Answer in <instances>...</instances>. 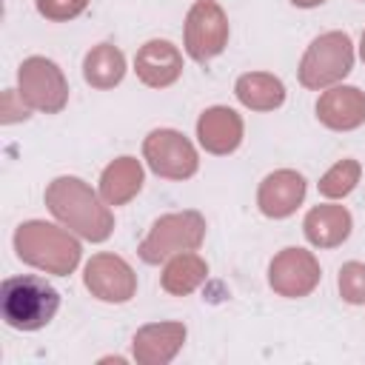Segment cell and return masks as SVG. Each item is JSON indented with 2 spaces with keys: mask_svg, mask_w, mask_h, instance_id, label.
Here are the masks:
<instances>
[{
  "mask_svg": "<svg viewBox=\"0 0 365 365\" xmlns=\"http://www.w3.org/2000/svg\"><path fill=\"white\" fill-rule=\"evenodd\" d=\"M322 279V268L319 259L305 251V248H282L271 265H268V285L274 288V294L285 297V299H302L308 297Z\"/></svg>",
  "mask_w": 365,
  "mask_h": 365,
  "instance_id": "cell-9",
  "label": "cell"
},
{
  "mask_svg": "<svg viewBox=\"0 0 365 365\" xmlns=\"http://www.w3.org/2000/svg\"><path fill=\"white\" fill-rule=\"evenodd\" d=\"M205 240V217L200 211H174L154 220L148 234L143 237L137 254L148 265H160L163 259L180 251H197Z\"/></svg>",
  "mask_w": 365,
  "mask_h": 365,
  "instance_id": "cell-5",
  "label": "cell"
},
{
  "mask_svg": "<svg viewBox=\"0 0 365 365\" xmlns=\"http://www.w3.org/2000/svg\"><path fill=\"white\" fill-rule=\"evenodd\" d=\"M37 11L51 23H66L88 9V0H34Z\"/></svg>",
  "mask_w": 365,
  "mask_h": 365,
  "instance_id": "cell-23",
  "label": "cell"
},
{
  "mask_svg": "<svg viewBox=\"0 0 365 365\" xmlns=\"http://www.w3.org/2000/svg\"><path fill=\"white\" fill-rule=\"evenodd\" d=\"M237 100L251 111H274L285 103V86L268 71H245L234 83Z\"/></svg>",
  "mask_w": 365,
  "mask_h": 365,
  "instance_id": "cell-18",
  "label": "cell"
},
{
  "mask_svg": "<svg viewBox=\"0 0 365 365\" xmlns=\"http://www.w3.org/2000/svg\"><path fill=\"white\" fill-rule=\"evenodd\" d=\"M182 43L191 60L208 63L228 46V17L220 3L214 0H197L182 26Z\"/></svg>",
  "mask_w": 365,
  "mask_h": 365,
  "instance_id": "cell-7",
  "label": "cell"
},
{
  "mask_svg": "<svg viewBox=\"0 0 365 365\" xmlns=\"http://www.w3.org/2000/svg\"><path fill=\"white\" fill-rule=\"evenodd\" d=\"M134 74L148 88H168L182 74V54L171 40H148L134 54Z\"/></svg>",
  "mask_w": 365,
  "mask_h": 365,
  "instance_id": "cell-11",
  "label": "cell"
},
{
  "mask_svg": "<svg viewBox=\"0 0 365 365\" xmlns=\"http://www.w3.org/2000/svg\"><path fill=\"white\" fill-rule=\"evenodd\" d=\"M83 282L100 302L123 305L137 294V274L134 268L117 254H94L83 268Z\"/></svg>",
  "mask_w": 365,
  "mask_h": 365,
  "instance_id": "cell-10",
  "label": "cell"
},
{
  "mask_svg": "<svg viewBox=\"0 0 365 365\" xmlns=\"http://www.w3.org/2000/svg\"><path fill=\"white\" fill-rule=\"evenodd\" d=\"M17 91L29 108L57 114L68 103V80L48 57H26L17 68Z\"/></svg>",
  "mask_w": 365,
  "mask_h": 365,
  "instance_id": "cell-6",
  "label": "cell"
},
{
  "mask_svg": "<svg viewBox=\"0 0 365 365\" xmlns=\"http://www.w3.org/2000/svg\"><path fill=\"white\" fill-rule=\"evenodd\" d=\"M317 120L331 131H354L365 123V91L356 86H331L317 100Z\"/></svg>",
  "mask_w": 365,
  "mask_h": 365,
  "instance_id": "cell-13",
  "label": "cell"
},
{
  "mask_svg": "<svg viewBox=\"0 0 365 365\" xmlns=\"http://www.w3.org/2000/svg\"><path fill=\"white\" fill-rule=\"evenodd\" d=\"M305 200V177L294 168L271 171L257 188V205L271 220L291 217Z\"/></svg>",
  "mask_w": 365,
  "mask_h": 365,
  "instance_id": "cell-12",
  "label": "cell"
},
{
  "mask_svg": "<svg viewBox=\"0 0 365 365\" xmlns=\"http://www.w3.org/2000/svg\"><path fill=\"white\" fill-rule=\"evenodd\" d=\"M143 188V165L137 157H117L100 174V197L108 205H125Z\"/></svg>",
  "mask_w": 365,
  "mask_h": 365,
  "instance_id": "cell-17",
  "label": "cell"
},
{
  "mask_svg": "<svg viewBox=\"0 0 365 365\" xmlns=\"http://www.w3.org/2000/svg\"><path fill=\"white\" fill-rule=\"evenodd\" d=\"M242 117L228 106H211L197 120V140L208 154H231L242 143Z\"/></svg>",
  "mask_w": 365,
  "mask_h": 365,
  "instance_id": "cell-14",
  "label": "cell"
},
{
  "mask_svg": "<svg viewBox=\"0 0 365 365\" xmlns=\"http://www.w3.org/2000/svg\"><path fill=\"white\" fill-rule=\"evenodd\" d=\"M83 77L91 88H114L125 77V54L114 43H97L83 60Z\"/></svg>",
  "mask_w": 365,
  "mask_h": 365,
  "instance_id": "cell-20",
  "label": "cell"
},
{
  "mask_svg": "<svg viewBox=\"0 0 365 365\" xmlns=\"http://www.w3.org/2000/svg\"><path fill=\"white\" fill-rule=\"evenodd\" d=\"M143 157H145L148 168L165 180H188L200 168L197 148L191 145V140L185 134H180L174 128H154L143 140Z\"/></svg>",
  "mask_w": 365,
  "mask_h": 365,
  "instance_id": "cell-8",
  "label": "cell"
},
{
  "mask_svg": "<svg viewBox=\"0 0 365 365\" xmlns=\"http://www.w3.org/2000/svg\"><path fill=\"white\" fill-rule=\"evenodd\" d=\"M185 342L182 322H151L134 334V359L140 365H165Z\"/></svg>",
  "mask_w": 365,
  "mask_h": 365,
  "instance_id": "cell-15",
  "label": "cell"
},
{
  "mask_svg": "<svg viewBox=\"0 0 365 365\" xmlns=\"http://www.w3.org/2000/svg\"><path fill=\"white\" fill-rule=\"evenodd\" d=\"M359 177H362V165H359L354 157H345V160H336V163L319 177L317 188H319V194L328 197V200H342V197H348V194L356 188Z\"/></svg>",
  "mask_w": 365,
  "mask_h": 365,
  "instance_id": "cell-21",
  "label": "cell"
},
{
  "mask_svg": "<svg viewBox=\"0 0 365 365\" xmlns=\"http://www.w3.org/2000/svg\"><path fill=\"white\" fill-rule=\"evenodd\" d=\"M205 277H208V262L194 251H180V254L168 257L160 285L171 297H185V294L197 291L205 282Z\"/></svg>",
  "mask_w": 365,
  "mask_h": 365,
  "instance_id": "cell-19",
  "label": "cell"
},
{
  "mask_svg": "<svg viewBox=\"0 0 365 365\" xmlns=\"http://www.w3.org/2000/svg\"><path fill=\"white\" fill-rule=\"evenodd\" d=\"M354 68V43L348 31H325L311 40L299 60V83L311 91H322L345 80Z\"/></svg>",
  "mask_w": 365,
  "mask_h": 365,
  "instance_id": "cell-4",
  "label": "cell"
},
{
  "mask_svg": "<svg viewBox=\"0 0 365 365\" xmlns=\"http://www.w3.org/2000/svg\"><path fill=\"white\" fill-rule=\"evenodd\" d=\"M359 57H362V63H365V31H362V37H359Z\"/></svg>",
  "mask_w": 365,
  "mask_h": 365,
  "instance_id": "cell-26",
  "label": "cell"
},
{
  "mask_svg": "<svg viewBox=\"0 0 365 365\" xmlns=\"http://www.w3.org/2000/svg\"><path fill=\"white\" fill-rule=\"evenodd\" d=\"M60 308V294L51 282L34 274L9 277L0 285V314L14 331L46 328Z\"/></svg>",
  "mask_w": 365,
  "mask_h": 365,
  "instance_id": "cell-3",
  "label": "cell"
},
{
  "mask_svg": "<svg viewBox=\"0 0 365 365\" xmlns=\"http://www.w3.org/2000/svg\"><path fill=\"white\" fill-rule=\"evenodd\" d=\"M14 251L26 265H34L46 274L68 277L80 262V242L63 225L43 220H29L14 231Z\"/></svg>",
  "mask_w": 365,
  "mask_h": 365,
  "instance_id": "cell-2",
  "label": "cell"
},
{
  "mask_svg": "<svg viewBox=\"0 0 365 365\" xmlns=\"http://www.w3.org/2000/svg\"><path fill=\"white\" fill-rule=\"evenodd\" d=\"M351 228H354L351 211L345 205H336V202L314 205L305 214V220H302L305 240L311 245H317V248H336V245H342L351 237Z\"/></svg>",
  "mask_w": 365,
  "mask_h": 365,
  "instance_id": "cell-16",
  "label": "cell"
},
{
  "mask_svg": "<svg viewBox=\"0 0 365 365\" xmlns=\"http://www.w3.org/2000/svg\"><path fill=\"white\" fill-rule=\"evenodd\" d=\"M20 120H29V106L20 97V91L6 88L3 91V100H0V123L3 125H11V123H20Z\"/></svg>",
  "mask_w": 365,
  "mask_h": 365,
  "instance_id": "cell-24",
  "label": "cell"
},
{
  "mask_svg": "<svg viewBox=\"0 0 365 365\" xmlns=\"http://www.w3.org/2000/svg\"><path fill=\"white\" fill-rule=\"evenodd\" d=\"M48 211L60 225L88 242H106L114 231V217L108 202L91 191V185L80 177H57L46 185L43 194Z\"/></svg>",
  "mask_w": 365,
  "mask_h": 365,
  "instance_id": "cell-1",
  "label": "cell"
},
{
  "mask_svg": "<svg viewBox=\"0 0 365 365\" xmlns=\"http://www.w3.org/2000/svg\"><path fill=\"white\" fill-rule=\"evenodd\" d=\"M297 9H317V6H322L325 0H291Z\"/></svg>",
  "mask_w": 365,
  "mask_h": 365,
  "instance_id": "cell-25",
  "label": "cell"
},
{
  "mask_svg": "<svg viewBox=\"0 0 365 365\" xmlns=\"http://www.w3.org/2000/svg\"><path fill=\"white\" fill-rule=\"evenodd\" d=\"M336 288L348 305H365V262H356V259L345 262L339 268Z\"/></svg>",
  "mask_w": 365,
  "mask_h": 365,
  "instance_id": "cell-22",
  "label": "cell"
}]
</instances>
